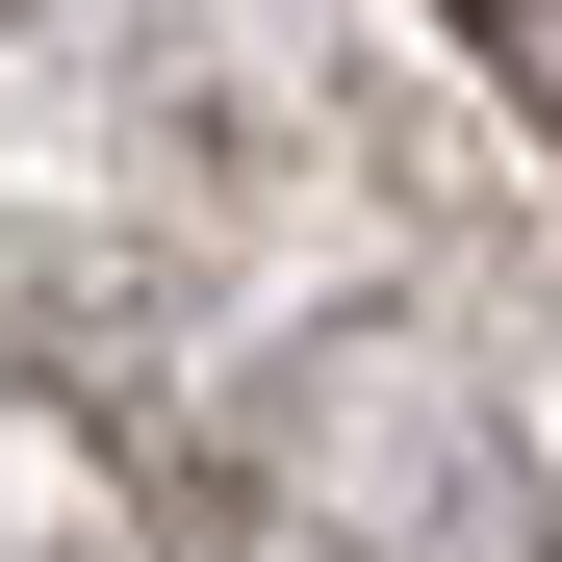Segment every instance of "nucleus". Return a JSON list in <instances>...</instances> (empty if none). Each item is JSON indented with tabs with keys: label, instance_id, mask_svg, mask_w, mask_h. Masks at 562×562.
Masks as SVG:
<instances>
[{
	"label": "nucleus",
	"instance_id": "1",
	"mask_svg": "<svg viewBox=\"0 0 562 562\" xmlns=\"http://www.w3.org/2000/svg\"><path fill=\"white\" fill-rule=\"evenodd\" d=\"M486 52L537 77V128H562V0H486Z\"/></svg>",
	"mask_w": 562,
	"mask_h": 562
}]
</instances>
